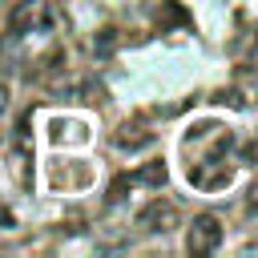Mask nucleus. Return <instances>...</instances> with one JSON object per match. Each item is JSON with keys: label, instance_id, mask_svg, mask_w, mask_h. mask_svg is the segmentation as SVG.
<instances>
[{"label": "nucleus", "instance_id": "9", "mask_svg": "<svg viewBox=\"0 0 258 258\" xmlns=\"http://www.w3.org/2000/svg\"><path fill=\"white\" fill-rule=\"evenodd\" d=\"M4 109H8V89L0 85V113H4Z\"/></svg>", "mask_w": 258, "mask_h": 258}, {"label": "nucleus", "instance_id": "4", "mask_svg": "<svg viewBox=\"0 0 258 258\" xmlns=\"http://www.w3.org/2000/svg\"><path fill=\"white\" fill-rule=\"evenodd\" d=\"M133 185H161L165 181V161H145L137 173H129Z\"/></svg>", "mask_w": 258, "mask_h": 258}, {"label": "nucleus", "instance_id": "2", "mask_svg": "<svg viewBox=\"0 0 258 258\" xmlns=\"http://www.w3.org/2000/svg\"><path fill=\"white\" fill-rule=\"evenodd\" d=\"M44 20H48L44 0H16V4H12V12H8V32H12V36H24V32L40 28Z\"/></svg>", "mask_w": 258, "mask_h": 258}, {"label": "nucleus", "instance_id": "6", "mask_svg": "<svg viewBox=\"0 0 258 258\" xmlns=\"http://www.w3.org/2000/svg\"><path fill=\"white\" fill-rule=\"evenodd\" d=\"M113 44H117V28H101V36L93 40V48H97L101 56H109V52H113Z\"/></svg>", "mask_w": 258, "mask_h": 258}, {"label": "nucleus", "instance_id": "8", "mask_svg": "<svg viewBox=\"0 0 258 258\" xmlns=\"http://www.w3.org/2000/svg\"><path fill=\"white\" fill-rule=\"evenodd\" d=\"M250 210H258V181L250 185Z\"/></svg>", "mask_w": 258, "mask_h": 258}, {"label": "nucleus", "instance_id": "3", "mask_svg": "<svg viewBox=\"0 0 258 258\" xmlns=\"http://www.w3.org/2000/svg\"><path fill=\"white\" fill-rule=\"evenodd\" d=\"M137 226L145 230V234H169L173 226H177V206L173 202H149L141 214H137Z\"/></svg>", "mask_w": 258, "mask_h": 258}, {"label": "nucleus", "instance_id": "1", "mask_svg": "<svg viewBox=\"0 0 258 258\" xmlns=\"http://www.w3.org/2000/svg\"><path fill=\"white\" fill-rule=\"evenodd\" d=\"M222 246V222L214 214H198L189 234H185V250L189 254H214Z\"/></svg>", "mask_w": 258, "mask_h": 258}, {"label": "nucleus", "instance_id": "5", "mask_svg": "<svg viewBox=\"0 0 258 258\" xmlns=\"http://www.w3.org/2000/svg\"><path fill=\"white\" fill-rule=\"evenodd\" d=\"M149 141H153L149 129H141V133H117V145L121 149H137V145H149Z\"/></svg>", "mask_w": 258, "mask_h": 258}, {"label": "nucleus", "instance_id": "7", "mask_svg": "<svg viewBox=\"0 0 258 258\" xmlns=\"http://www.w3.org/2000/svg\"><path fill=\"white\" fill-rule=\"evenodd\" d=\"M125 185H133V181H129V177H117L113 189H109V202H121V198H125Z\"/></svg>", "mask_w": 258, "mask_h": 258}]
</instances>
